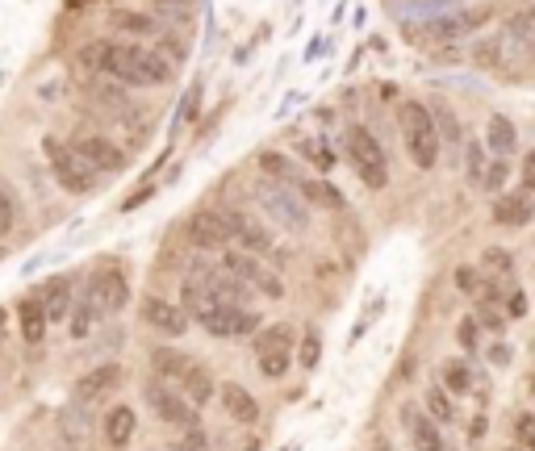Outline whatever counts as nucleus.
<instances>
[{
	"label": "nucleus",
	"mask_w": 535,
	"mask_h": 451,
	"mask_svg": "<svg viewBox=\"0 0 535 451\" xmlns=\"http://www.w3.org/2000/svg\"><path fill=\"white\" fill-rule=\"evenodd\" d=\"M72 147L92 163V168H97L101 176H109V172H122L126 168V155L118 151V147H113V142L109 138H101V134H84V138H76L72 142Z\"/></svg>",
	"instance_id": "nucleus-14"
},
{
	"label": "nucleus",
	"mask_w": 535,
	"mask_h": 451,
	"mask_svg": "<svg viewBox=\"0 0 535 451\" xmlns=\"http://www.w3.org/2000/svg\"><path fill=\"white\" fill-rule=\"evenodd\" d=\"M88 301L97 305L101 314H118L122 305L130 301V284H126V276H122V272H113V268H109V272H97V276L88 280Z\"/></svg>",
	"instance_id": "nucleus-11"
},
{
	"label": "nucleus",
	"mask_w": 535,
	"mask_h": 451,
	"mask_svg": "<svg viewBox=\"0 0 535 451\" xmlns=\"http://www.w3.org/2000/svg\"><path fill=\"white\" fill-rule=\"evenodd\" d=\"M343 142H347V159H352L356 176L368 188H385L389 184V163H385V151L377 147V138H372L364 126H347Z\"/></svg>",
	"instance_id": "nucleus-4"
},
{
	"label": "nucleus",
	"mask_w": 535,
	"mask_h": 451,
	"mask_svg": "<svg viewBox=\"0 0 535 451\" xmlns=\"http://www.w3.org/2000/svg\"><path fill=\"white\" fill-rule=\"evenodd\" d=\"M84 63L92 71H105V76H113L126 88H159L176 71V63L151 51V46H118V42H92L84 51Z\"/></svg>",
	"instance_id": "nucleus-1"
},
{
	"label": "nucleus",
	"mask_w": 535,
	"mask_h": 451,
	"mask_svg": "<svg viewBox=\"0 0 535 451\" xmlns=\"http://www.w3.org/2000/svg\"><path fill=\"white\" fill-rule=\"evenodd\" d=\"M435 117H439V122H444L448 138H456V134H460V130H456V122H452V117H448V109H435Z\"/></svg>",
	"instance_id": "nucleus-48"
},
{
	"label": "nucleus",
	"mask_w": 535,
	"mask_h": 451,
	"mask_svg": "<svg viewBox=\"0 0 535 451\" xmlns=\"http://www.w3.org/2000/svg\"><path fill=\"white\" fill-rule=\"evenodd\" d=\"M485 142H469V151H464V168H469V180H477V184H485Z\"/></svg>",
	"instance_id": "nucleus-36"
},
{
	"label": "nucleus",
	"mask_w": 535,
	"mask_h": 451,
	"mask_svg": "<svg viewBox=\"0 0 535 451\" xmlns=\"http://www.w3.org/2000/svg\"><path fill=\"white\" fill-rule=\"evenodd\" d=\"M255 347H260V372L268 376V381H281V376L289 372L293 330L289 326H272V330H264V335L255 339Z\"/></svg>",
	"instance_id": "nucleus-8"
},
{
	"label": "nucleus",
	"mask_w": 535,
	"mask_h": 451,
	"mask_svg": "<svg viewBox=\"0 0 535 451\" xmlns=\"http://www.w3.org/2000/svg\"><path fill=\"white\" fill-rule=\"evenodd\" d=\"M147 401H151V410L159 414V422H168V426H180V431H197L201 418H197V406L184 393H176L168 381H155L147 385Z\"/></svg>",
	"instance_id": "nucleus-6"
},
{
	"label": "nucleus",
	"mask_w": 535,
	"mask_h": 451,
	"mask_svg": "<svg viewBox=\"0 0 535 451\" xmlns=\"http://www.w3.org/2000/svg\"><path fill=\"white\" fill-rule=\"evenodd\" d=\"M184 310H189V318H197V322H205L209 314H214L218 310V297L214 293H209V284L201 280V276H189V280H184Z\"/></svg>",
	"instance_id": "nucleus-22"
},
{
	"label": "nucleus",
	"mask_w": 535,
	"mask_h": 451,
	"mask_svg": "<svg viewBox=\"0 0 535 451\" xmlns=\"http://www.w3.org/2000/svg\"><path fill=\"white\" fill-rule=\"evenodd\" d=\"M189 239L201 247V251H226L230 243V226L218 209H197L193 218H189Z\"/></svg>",
	"instance_id": "nucleus-10"
},
{
	"label": "nucleus",
	"mask_w": 535,
	"mask_h": 451,
	"mask_svg": "<svg viewBox=\"0 0 535 451\" xmlns=\"http://www.w3.org/2000/svg\"><path fill=\"white\" fill-rule=\"evenodd\" d=\"M201 280L209 284V293L218 297V305H239V310H247L251 284H243L239 276H230L226 268H218V272H201Z\"/></svg>",
	"instance_id": "nucleus-17"
},
{
	"label": "nucleus",
	"mask_w": 535,
	"mask_h": 451,
	"mask_svg": "<svg viewBox=\"0 0 535 451\" xmlns=\"http://www.w3.org/2000/svg\"><path fill=\"white\" fill-rule=\"evenodd\" d=\"M226 226H230V239H235V247H243L247 255H268L272 251V239L268 230L251 218V213H239V209H226L222 213Z\"/></svg>",
	"instance_id": "nucleus-12"
},
{
	"label": "nucleus",
	"mask_w": 535,
	"mask_h": 451,
	"mask_svg": "<svg viewBox=\"0 0 535 451\" xmlns=\"http://www.w3.org/2000/svg\"><path fill=\"white\" fill-rule=\"evenodd\" d=\"M427 410H431V418H435V422H452V418H456L448 393H444V389H435V385L427 389Z\"/></svg>",
	"instance_id": "nucleus-35"
},
{
	"label": "nucleus",
	"mask_w": 535,
	"mask_h": 451,
	"mask_svg": "<svg viewBox=\"0 0 535 451\" xmlns=\"http://www.w3.org/2000/svg\"><path fill=\"white\" fill-rule=\"evenodd\" d=\"M260 172L268 176V180H276V184H285V188H301V180H306L310 172H301L297 163L289 159V155H281V151H260Z\"/></svg>",
	"instance_id": "nucleus-20"
},
{
	"label": "nucleus",
	"mask_w": 535,
	"mask_h": 451,
	"mask_svg": "<svg viewBox=\"0 0 535 451\" xmlns=\"http://www.w3.org/2000/svg\"><path fill=\"white\" fill-rule=\"evenodd\" d=\"M197 101H201V88H189V97H184V105H180V122H193V109H197Z\"/></svg>",
	"instance_id": "nucleus-45"
},
{
	"label": "nucleus",
	"mask_w": 535,
	"mask_h": 451,
	"mask_svg": "<svg viewBox=\"0 0 535 451\" xmlns=\"http://www.w3.org/2000/svg\"><path fill=\"white\" fill-rule=\"evenodd\" d=\"M523 310H527V301H523V293H515L510 297V318H523Z\"/></svg>",
	"instance_id": "nucleus-49"
},
{
	"label": "nucleus",
	"mask_w": 535,
	"mask_h": 451,
	"mask_svg": "<svg viewBox=\"0 0 535 451\" xmlns=\"http://www.w3.org/2000/svg\"><path fill=\"white\" fill-rule=\"evenodd\" d=\"M222 268H226L230 276H239L243 284H251V289L268 293V297H285V284L276 280L255 255H247V251H226V255H222Z\"/></svg>",
	"instance_id": "nucleus-7"
},
{
	"label": "nucleus",
	"mask_w": 535,
	"mask_h": 451,
	"mask_svg": "<svg viewBox=\"0 0 535 451\" xmlns=\"http://www.w3.org/2000/svg\"><path fill=\"white\" fill-rule=\"evenodd\" d=\"M255 201H260L285 230H306V226H310L306 205H301V197L293 193V188H285V184H276V180H255Z\"/></svg>",
	"instance_id": "nucleus-5"
},
{
	"label": "nucleus",
	"mask_w": 535,
	"mask_h": 451,
	"mask_svg": "<svg viewBox=\"0 0 535 451\" xmlns=\"http://www.w3.org/2000/svg\"><path fill=\"white\" fill-rule=\"evenodd\" d=\"M439 376H444V389H448V393H469V389H473V368H469V360H448L444 368H439Z\"/></svg>",
	"instance_id": "nucleus-32"
},
{
	"label": "nucleus",
	"mask_w": 535,
	"mask_h": 451,
	"mask_svg": "<svg viewBox=\"0 0 535 451\" xmlns=\"http://www.w3.org/2000/svg\"><path fill=\"white\" fill-rule=\"evenodd\" d=\"M46 159H51V172H55L59 188H67V193H76V197L97 193L101 172L92 168L76 147H67V142H59V138H46Z\"/></svg>",
	"instance_id": "nucleus-3"
},
{
	"label": "nucleus",
	"mask_w": 535,
	"mask_h": 451,
	"mask_svg": "<svg viewBox=\"0 0 535 451\" xmlns=\"http://www.w3.org/2000/svg\"><path fill=\"white\" fill-rule=\"evenodd\" d=\"M113 30H122V34H130V38H155L159 30V17L155 13H130V9H118L113 13Z\"/></svg>",
	"instance_id": "nucleus-26"
},
{
	"label": "nucleus",
	"mask_w": 535,
	"mask_h": 451,
	"mask_svg": "<svg viewBox=\"0 0 535 451\" xmlns=\"http://www.w3.org/2000/svg\"><path fill=\"white\" fill-rule=\"evenodd\" d=\"M490 21V9H469V13H448V17H431L418 34H431V38H460V34H473Z\"/></svg>",
	"instance_id": "nucleus-15"
},
{
	"label": "nucleus",
	"mask_w": 535,
	"mask_h": 451,
	"mask_svg": "<svg viewBox=\"0 0 535 451\" xmlns=\"http://www.w3.org/2000/svg\"><path fill=\"white\" fill-rule=\"evenodd\" d=\"M151 368H155V376H159V381L184 385V381H189V372H193L197 364L189 360V355L172 351V347H155V351H151Z\"/></svg>",
	"instance_id": "nucleus-19"
},
{
	"label": "nucleus",
	"mask_w": 535,
	"mask_h": 451,
	"mask_svg": "<svg viewBox=\"0 0 535 451\" xmlns=\"http://www.w3.org/2000/svg\"><path fill=\"white\" fill-rule=\"evenodd\" d=\"M46 305H42V297H30L26 305H21V335H26V343H38L42 335H46Z\"/></svg>",
	"instance_id": "nucleus-30"
},
{
	"label": "nucleus",
	"mask_w": 535,
	"mask_h": 451,
	"mask_svg": "<svg viewBox=\"0 0 535 451\" xmlns=\"http://www.w3.org/2000/svg\"><path fill=\"white\" fill-rule=\"evenodd\" d=\"M17 226V197H13V188L5 184V222H0V234H13Z\"/></svg>",
	"instance_id": "nucleus-41"
},
{
	"label": "nucleus",
	"mask_w": 535,
	"mask_h": 451,
	"mask_svg": "<svg viewBox=\"0 0 535 451\" xmlns=\"http://www.w3.org/2000/svg\"><path fill=\"white\" fill-rule=\"evenodd\" d=\"M176 451H205V431L197 426V431H184V439L176 443Z\"/></svg>",
	"instance_id": "nucleus-44"
},
{
	"label": "nucleus",
	"mask_w": 535,
	"mask_h": 451,
	"mask_svg": "<svg viewBox=\"0 0 535 451\" xmlns=\"http://www.w3.org/2000/svg\"><path fill=\"white\" fill-rule=\"evenodd\" d=\"M118 385H122V368L118 364H101V368H92L84 381L76 385V401H80V406H97V401H105Z\"/></svg>",
	"instance_id": "nucleus-16"
},
{
	"label": "nucleus",
	"mask_w": 535,
	"mask_h": 451,
	"mask_svg": "<svg viewBox=\"0 0 535 451\" xmlns=\"http://www.w3.org/2000/svg\"><path fill=\"white\" fill-rule=\"evenodd\" d=\"M88 92H92V101H101V105H109V109H118V113H126V97L113 84H105V80H92L88 84Z\"/></svg>",
	"instance_id": "nucleus-33"
},
{
	"label": "nucleus",
	"mask_w": 535,
	"mask_h": 451,
	"mask_svg": "<svg viewBox=\"0 0 535 451\" xmlns=\"http://www.w3.org/2000/svg\"><path fill=\"white\" fill-rule=\"evenodd\" d=\"M402 142H406V151L414 159V168H435V159H439V130H435V117L427 105H418V101H406L402 105Z\"/></svg>",
	"instance_id": "nucleus-2"
},
{
	"label": "nucleus",
	"mask_w": 535,
	"mask_h": 451,
	"mask_svg": "<svg viewBox=\"0 0 535 451\" xmlns=\"http://www.w3.org/2000/svg\"><path fill=\"white\" fill-rule=\"evenodd\" d=\"M523 188L535 193V151H527V159H523Z\"/></svg>",
	"instance_id": "nucleus-47"
},
{
	"label": "nucleus",
	"mask_w": 535,
	"mask_h": 451,
	"mask_svg": "<svg viewBox=\"0 0 535 451\" xmlns=\"http://www.w3.org/2000/svg\"><path fill=\"white\" fill-rule=\"evenodd\" d=\"M456 284H460V293H469V297H481V289H485V280H481L477 268H460L456 272Z\"/></svg>",
	"instance_id": "nucleus-38"
},
{
	"label": "nucleus",
	"mask_w": 535,
	"mask_h": 451,
	"mask_svg": "<svg viewBox=\"0 0 535 451\" xmlns=\"http://www.w3.org/2000/svg\"><path fill=\"white\" fill-rule=\"evenodd\" d=\"M490 360H494V364H506V360H510V347H506V343H494V351H490Z\"/></svg>",
	"instance_id": "nucleus-50"
},
{
	"label": "nucleus",
	"mask_w": 535,
	"mask_h": 451,
	"mask_svg": "<svg viewBox=\"0 0 535 451\" xmlns=\"http://www.w3.org/2000/svg\"><path fill=\"white\" fill-rule=\"evenodd\" d=\"M301 155L314 159V168H318V172H331V168H335V155H331V151H322V142H314V138H310V142H301Z\"/></svg>",
	"instance_id": "nucleus-37"
},
{
	"label": "nucleus",
	"mask_w": 535,
	"mask_h": 451,
	"mask_svg": "<svg viewBox=\"0 0 535 451\" xmlns=\"http://www.w3.org/2000/svg\"><path fill=\"white\" fill-rule=\"evenodd\" d=\"M506 34H510V42H515V46H523V51H535V5L510 13Z\"/></svg>",
	"instance_id": "nucleus-29"
},
{
	"label": "nucleus",
	"mask_w": 535,
	"mask_h": 451,
	"mask_svg": "<svg viewBox=\"0 0 535 451\" xmlns=\"http://www.w3.org/2000/svg\"><path fill=\"white\" fill-rule=\"evenodd\" d=\"M515 435H519V443H523V447H531V451H535V414H523V418L515 422Z\"/></svg>",
	"instance_id": "nucleus-40"
},
{
	"label": "nucleus",
	"mask_w": 535,
	"mask_h": 451,
	"mask_svg": "<svg viewBox=\"0 0 535 451\" xmlns=\"http://www.w3.org/2000/svg\"><path fill=\"white\" fill-rule=\"evenodd\" d=\"M222 406H226V414L235 418V422H243V426H251L255 418H260V401H255L243 385H222Z\"/></svg>",
	"instance_id": "nucleus-24"
},
{
	"label": "nucleus",
	"mask_w": 535,
	"mask_h": 451,
	"mask_svg": "<svg viewBox=\"0 0 535 451\" xmlns=\"http://www.w3.org/2000/svg\"><path fill=\"white\" fill-rule=\"evenodd\" d=\"M42 305H46V318H51V322H67V318H72V284H67L63 276L46 280Z\"/></svg>",
	"instance_id": "nucleus-25"
},
{
	"label": "nucleus",
	"mask_w": 535,
	"mask_h": 451,
	"mask_svg": "<svg viewBox=\"0 0 535 451\" xmlns=\"http://www.w3.org/2000/svg\"><path fill=\"white\" fill-rule=\"evenodd\" d=\"M485 268H490L494 276H506L510 272V255L506 251H485Z\"/></svg>",
	"instance_id": "nucleus-42"
},
{
	"label": "nucleus",
	"mask_w": 535,
	"mask_h": 451,
	"mask_svg": "<svg viewBox=\"0 0 535 451\" xmlns=\"http://www.w3.org/2000/svg\"><path fill=\"white\" fill-rule=\"evenodd\" d=\"M143 322L155 326V330H164V335H172V339H180L184 330H189V310L164 301V297H147L143 301Z\"/></svg>",
	"instance_id": "nucleus-13"
},
{
	"label": "nucleus",
	"mask_w": 535,
	"mask_h": 451,
	"mask_svg": "<svg viewBox=\"0 0 535 451\" xmlns=\"http://www.w3.org/2000/svg\"><path fill=\"white\" fill-rule=\"evenodd\" d=\"M297 197H306V201H314V205H322V209H343V193H339L335 184L318 180V176H306V180H301Z\"/></svg>",
	"instance_id": "nucleus-28"
},
{
	"label": "nucleus",
	"mask_w": 535,
	"mask_h": 451,
	"mask_svg": "<svg viewBox=\"0 0 535 451\" xmlns=\"http://www.w3.org/2000/svg\"><path fill=\"white\" fill-rule=\"evenodd\" d=\"M180 393H184V397H189V401H193V406H205V401H209V397H214V376H209V372H205V368L197 364V368L189 372V381H184V385H180Z\"/></svg>",
	"instance_id": "nucleus-31"
},
{
	"label": "nucleus",
	"mask_w": 535,
	"mask_h": 451,
	"mask_svg": "<svg viewBox=\"0 0 535 451\" xmlns=\"http://www.w3.org/2000/svg\"><path fill=\"white\" fill-rule=\"evenodd\" d=\"M535 218V201L531 193H502L494 205V222L498 226H527Z\"/></svg>",
	"instance_id": "nucleus-21"
},
{
	"label": "nucleus",
	"mask_w": 535,
	"mask_h": 451,
	"mask_svg": "<svg viewBox=\"0 0 535 451\" xmlns=\"http://www.w3.org/2000/svg\"><path fill=\"white\" fill-rule=\"evenodd\" d=\"M460 343L469 347V351L477 347V322H473V318H464V322H460Z\"/></svg>",
	"instance_id": "nucleus-46"
},
{
	"label": "nucleus",
	"mask_w": 535,
	"mask_h": 451,
	"mask_svg": "<svg viewBox=\"0 0 535 451\" xmlns=\"http://www.w3.org/2000/svg\"><path fill=\"white\" fill-rule=\"evenodd\" d=\"M485 147H490L498 159L515 155V147H519V130H515V122H510V117H502V113H494V117H490V126H485Z\"/></svg>",
	"instance_id": "nucleus-23"
},
{
	"label": "nucleus",
	"mask_w": 535,
	"mask_h": 451,
	"mask_svg": "<svg viewBox=\"0 0 535 451\" xmlns=\"http://www.w3.org/2000/svg\"><path fill=\"white\" fill-rule=\"evenodd\" d=\"M502 180H506V159L490 163V172H485V184H481V188H490V193H498V188H502Z\"/></svg>",
	"instance_id": "nucleus-43"
},
{
	"label": "nucleus",
	"mask_w": 535,
	"mask_h": 451,
	"mask_svg": "<svg viewBox=\"0 0 535 451\" xmlns=\"http://www.w3.org/2000/svg\"><path fill=\"white\" fill-rule=\"evenodd\" d=\"M318 355H322L318 330H306V343H301V368H314V364H318Z\"/></svg>",
	"instance_id": "nucleus-39"
},
{
	"label": "nucleus",
	"mask_w": 535,
	"mask_h": 451,
	"mask_svg": "<svg viewBox=\"0 0 535 451\" xmlns=\"http://www.w3.org/2000/svg\"><path fill=\"white\" fill-rule=\"evenodd\" d=\"M97 318H101V310H97V305H92V301L84 297V301L76 305V314H72V335H76V339H84L88 330H92V322H97Z\"/></svg>",
	"instance_id": "nucleus-34"
},
{
	"label": "nucleus",
	"mask_w": 535,
	"mask_h": 451,
	"mask_svg": "<svg viewBox=\"0 0 535 451\" xmlns=\"http://www.w3.org/2000/svg\"><path fill=\"white\" fill-rule=\"evenodd\" d=\"M105 439H109V447H126L134 439V410L130 406H113L105 414Z\"/></svg>",
	"instance_id": "nucleus-27"
},
{
	"label": "nucleus",
	"mask_w": 535,
	"mask_h": 451,
	"mask_svg": "<svg viewBox=\"0 0 535 451\" xmlns=\"http://www.w3.org/2000/svg\"><path fill=\"white\" fill-rule=\"evenodd\" d=\"M201 326L218 339H243V335H255V330H260V314L239 310V305H218Z\"/></svg>",
	"instance_id": "nucleus-9"
},
{
	"label": "nucleus",
	"mask_w": 535,
	"mask_h": 451,
	"mask_svg": "<svg viewBox=\"0 0 535 451\" xmlns=\"http://www.w3.org/2000/svg\"><path fill=\"white\" fill-rule=\"evenodd\" d=\"M402 422H406V431H410V443H414V451H444V439H439V431H435V418H431V414H423V410L406 406V410H402Z\"/></svg>",
	"instance_id": "nucleus-18"
},
{
	"label": "nucleus",
	"mask_w": 535,
	"mask_h": 451,
	"mask_svg": "<svg viewBox=\"0 0 535 451\" xmlns=\"http://www.w3.org/2000/svg\"><path fill=\"white\" fill-rule=\"evenodd\" d=\"M289 451H301V447H289Z\"/></svg>",
	"instance_id": "nucleus-51"
}]
</instances>
